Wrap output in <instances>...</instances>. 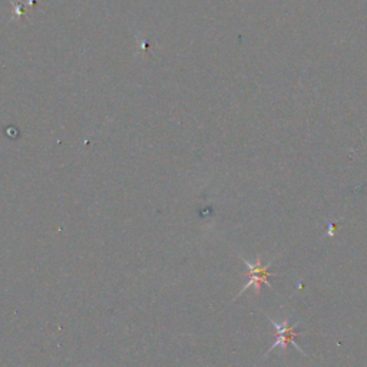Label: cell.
Listing matches in <instances>:
<instances>
[{
  "label": "cell",
  "instance_id": "1",
  "mask_svg": "<svg viewBox=\"0 0 367 367\" xmlns=\"http://www.w3.org/2000/svg\"><path fill=\"white\" fill-rule=\"evenodd\" d=\"M266 317L269 319V322L276 327V330H277V340H276V343L271 346L269 349V351L266 353V356L264 357H267V354H269L270 351H273L274 349H277V347H281V349L284 350L286 351L287 347H288V344H293L294 347H296L300 353H303V354H305L304 353V350L303 349H300V346L297 344L296 343V336H298L300 333L297 332L296 330V327L298 326V323H294L293 326H290V317H286L283 322H276V320H273L270 316H267L266 314Z\"/></svg>",
  "mask_w": 367,
  "mask_h": 367
},
{
  "label": "cell",
  "instance_id": "2",
  "mask_svg": "<svg viewBox=\"0 0 367 367\" xmlns=\"http://www.w3.org/2000/svg\"><path fill=\"white\" fill-rule=\"evenodd\" d=\"M244 261V264H245V267L248 270V276H250V281L245 284V286L242 287V290L237 294V297H240L241 294H244L248 288L251 287H254V290H255V293H260V286L261 284H267L270 286V280H269V276H276L274 273H270V264L267 266H263L261 264V257L258 255L257 257V263H250V261H247L245 258H242Z\"/></svg>",
  "mask_w": 367,
  "mask_h": 367
}]
</instances>
